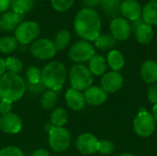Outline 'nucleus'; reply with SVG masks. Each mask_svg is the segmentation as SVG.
<instances>
[{
	"mask_svg": "<svg viewBox=\"0 0 157 156\" xmlns=\"http://www.w3.org/2000/svg\"><path fill=\"white\" fill-rule=\"evenodd\" d=\"M74 28L76 34L84 40L95 41L101 31V20L98 13L92 8H82L75 17Z\"/></svg>",
	"mask_w": 157,
	"mask_h": 156,
	"instance_id": "nucleus-1",
	"label": "nucleus"
},
{
	"mask_svg": "<svg viewBox=\"0 0 157 156\" xmlns=\"http://www.w3.org/2000/svg\"><path fill=\"white\" fill-rule=\"evenodd\" d=\"M26 90V83L17 74L6 72L0 78V100L16 102L24 96Z\"/></svg>",
	"mask_w": 157,
	"mask_h": 156,
	"instance_id": "nucleus-2",
	"label": "nucleus"
},
{
	"mask_svg": "<svg viewBox=\"0 0 157 156\" xmlns=\"http://www.w3.org/2000/svg\"><path fill=\"white\" fill-rule=\"evenodd\" d=\"M67 70L65 65L58 61L47 63L41 70V83L47 89L58 92L65 84Z\"/></svg>",
	"mask_w": 157,
	"mask_h": 156,
	"instance_id": "nucleus-3",
	"label": "nucleus"
},
{
	"mask_svg": "<svg viewBox=\"0 0 157 156\" xmlns=\"http://www.w3.org/2000/svg\"><path fill=\"white\" fill-rule=\"evenodd\" d=\"M69 80L73 89L82 92L92 86L94 77L88 67L82 63H76L70 69Z\"/></svg>",
	"mask_w": 157,
	"mask_h": 156,
	"instance_id": "nucleus-4",
	"label": "nucleus"
},
{
	"mask_svg": "<svg viewBox=\"0 0 157 156\" xmlns=\"http://www.w3.org/2000/svg\"><path fill=\"white\" fill-rule=\"evenodd\" d=\"M49 132V145L56 153L67 150L71 143V135L63 127H54L52 124L47 125Z\"/></svg>",
	"mask_w": 157,
	"mask_h": 156,
	"instance_id": "nucleus-5",
	"label": "nucleus"
},
{
	"mask_svg": "<svg viewBox=\"0 0 157 156\" xmlns=\"http://www.w3.org/2000/svg\"><path fill=\"white\" fill-rule=\"evenodd\" d=\"M40 32V25L32 20L22 21L15 29V38L22 45L32 43L37 40Z\"/></svg>",
	"mask_w": 157,
	"mask_h": 156,
	"instance_id": "nucleus-6",
	"label": "nucleus"
},
{
	"mask_svg": "<svg viewBox=\"0 0 157 156\" xmlns=\"http://www.w3.org/2000/svg\"><path fill=\"white\" fill-rule=\"evenodd\" d=\"M155 125L156 122L153 115L145 109L139 111L133 120L134 132L142 138L151 136L155 131Z\"/></svg>",
	"mask_w": 157,
	"mask_h": 156,
	"instance_id": "nucleus-7",
	"label": "nucleus"
},
{
	"mask_svg": "<svg viewBox=\"0 0 157 156\" xmlns=\"http://www.w3.org/2000/svg\"><path fill=\"white\" fill-rule=\"evenodd\" d=\"M95 54L96 51L94 45H92L90 41L84 40H79L72 45L68 52L69 58L76 63L89 62V60Z\"/></svg>",
	"mask_w": 157,
	"mask_h": 156,
	"instance_id": "nucleus-8",
	"label": "nucleus"
},
{
	"mask_svg": "<svg viewBox=\"0 0 157 156\" xmlns=\"http://www.w3.org/2000/svg\"><path fill=\"white\" fill-rule=\"evenodd\" d=\"M56 48L52 40L42 38L38 39L31 43L30 53L32 56L39 60H48L56 54Z\"/></svg>",
	"mask_w": 157,
	"mask_h": 156,
	"instance_id": "nucleus-9",
	"label": "nucleus"
},
{
	"mask_svg": "<svg viewBox=\"0 0 157 156\" xmlns=\"http://www.w3.org/2000/svg\"><path fill=\"white\" fill-rule=\"evenodd\" d=\"M110 34L117 40H126L129 39L132 29L129 21L124 17H116L111 20L110 22Z\"/></svg>",
	"mask_w": 157,
	"mask_h": 156,
	"instance_id": "nucleus-10",
	"label": "nucleus"
},
{
	"mask_svg": "<svg viewBox=\"0 0 157 156\" xmlns=\"http://www.w3.org/2000/svg\"><path fill=\"white\" fill-rule=\"evenodd\" d=\"M98 140L91 133H83L78 136L75 146L78 152L84 155H90L98 152Z\"/></svg>",
	"mask_w": 157,
	"mask_h": 156,
	"instance_id": "nucleus-11",
	"label": "nucleus"
},
{
	"mask_svg": "<svg viewBox=\"0 0 157 156\" xmlns=\"http://www.w3.org/2000/svg\"><path fill=\"white\" fill-rule=\"evenodd\" d=\"M123 85V77L119 72L111 71L103 74L101 78V88L107 94H113L119 91Z\"/></svg>",
	"mask_w": 157,
	"mask_h": 156,
	"instance_id": "nucleus-12",
	"label": "nucleus"
},
{
	"mask_svg": "<svg viewBox=\"0 0 157 156\" xmlns=\"http://www.w3.org/2000/svg\"><path fill=\"white\" fill-rule=\"evenodd\" d=\"M22 129L21 119L15 113H8L0 117V130L7 134H17Z\"/></svg>",
	"mask_w": 157,
	"mask_h": 156,
	"instance_id": "nucleus-13",
	"label": "nucleus"
},
{
	"mask_svg": "<svg viewBox=\"0 0 157 156\" xmlns=\"http://www.w3.org/2000/svg\"><path fill=\"white\" fill-rule=\"evenodd\" d=\"M143 8L136 0H124L121 5V14L125 19L133 21L142 17Z\"/></svg>",
	"mask_w": 157,
	"mask_h": 156,
	"instance_id": "nucleus-14",
	"label": "nucleus"
},
{
	"mask_svg": "<svg viewBox=\"0 0 157 156\" xmlns=\"http://www.w3.org/2000/svg\"><path fill=\"white\" fill-rule=\"evenodd\" d=\"M84 97L86 103L91 106H100L107 101V93L100 86H90L85 90Z\"/></svg>",
	"mask_w": 157,
	"mask_h": 156,
	"instance_id": "nucleus-15",
	"label": "nucleus"
},
{
	"mask_svg": "<svg viewBox=\"0 0 157 156\" xmlns=\"http://www.w3.org/2000/svg\"><path fill=\"white\" fill-rule=\"evenodd\" d=\"M24 16L15 13L13 11H6L0 17V26L1 29L7 31H12L17 29V27L22 22Z\"/></svg>",
	"mask_w": 157,
	"mask_h": 156,
	"instance_id": "nucleus-16",
	"label": "nucleus"
},
{
	"mask_svg": "<svg viewBox=\"0 0 157 156\" xmlns=\"http://www.w3.org/2000/svg\"><path fill=\"white\" fill-rule=\"evenodd\" d=\"M65 101H66L67 106L75 111L81 110L86 105L84 94L81 91H78L73 88H70L66 91Z\"/></svg>",
	"mask_w": 157,
	"mask_h": 156,
	"instance_id": "nucleus-17",
	"label": "nucleus"
},
{
	"mask_svg": "<svg viewBox=\"0 0 157 156\" xmlns=\"http://www.w3.org/2000/svg\"><path fill=\"white\" fill-rule=\"evenodd\" d=\"M141 76L143 80L149 84L154 85L157 83V62L154 60L145 61L141 67Z\"/></svg>",
	"mask_w": 157,
	"mask_h": 156,
	"instance_id": "nucleus-18",
	"label": "nucleus"
},
{
	"mask_svg": "<svg viewBox=\"0 0 157 156\" xmlns=\"http://www.w3.org/2000/svg\"><path fill=\"white\" fill-rule=\"evenodd\" d=\"M107 60L99 54H95L88 62V69L93 75L100 76L106 74Z\"/></svg>",
	"mask_w": 157,
	"mask_h": 156,
	"instance_id": "nucleus-19",
	"label": "nucleus"
},
{
	"mask_svg": "<svg viewBox=\"0 0 157 156\" xmlns=\"http://www.w3.org/2000/svg\"><path fill=\"white\" fill-rule=\"evenodd\" d=\"M121 0H101L100 6L104 14L114 19L121 15Z\"/></svg>",
	"mask_w": 157,
	"mask_h": 156,
	"instance_id": "nucleus-20",
	"label": "nucleus"
},
{
	"mask_svg": "<svg viewBox=\"0 0 157 156\" xmlns=\"http://www.w3.org/2000/svg\"><path fill=\"white\" fill-rule=\"evenodd\" d=\"M107 63L112 71L119 72L125 65V60L121 51L118 50H111L107 57Z\"/></svg>",
	"mask_w": 157,
	"mask_h": 156,
	"instance_id": "nucleus-21",
	"label": "nucleus"
},
{
	"mask_svg": "<svg viewBox=\"0 0 157 156\" xmlns=\"http://www.w3.org/2000/svg\"><path fill=\"white\" fill-rule=\"evenodd\" d=\"M142 17L148 25H157V2H149L144 6Z\"/></svg>",
	"mask_w": 157,
	"mask_h": 156,
	"instance_id": "nucleus-22",
	"label": "nucleus"
},
{
	"mask_svg": "<svg viewBox=\"0 0 157 156\" xmlns=\"http://www.w3.org/2000/svg\"><path fill=\"white\" fill-rule=\"evenodd\" d=\"M135 38L141 44H147L149 43L154 37V29L151 25L144 23L135 32Z\"/></svg>",
	"mask_w": 157,
	"mask_h": 156,
	"instance_id": "nucleus-23",
	"label": "nucleus"
},
{
	"mask_svg": "<svg viewBox=\"0 0 157 156\" xmlns=\"http://www.w3.org/2000/svg\"><path fill=\"white\" fill-rule=\"evenodd\" d=\"M95 46L101 50V51H108V50H112L116 44H117V40L111 35V34H102L99 35L96 40H95Z\"/></svg>",
	"mask_w": 157,
	"mask_h": 156,
	"instance_id": "nucleus-24",
	"label": "nucleus"
},
{
	"mask_svg": "<svg viewBox=\"0 0 157 156\" xmlns=\"http://www.w3.org/2000/svg\"><path fill=\"white\" fill-rule=\"evenodd\" d=\"M51 124L54 127H63L68 120V114L65 109L57 108L51 113Z\"/></svg>",
	"mask_w": 157,
	"mask_h": 156,
	"instance_id": "nucleus-25",
	"label": "nucleus"
},
{
	"mask_svg": "<svg viewBox=\"0 0 157 156\" xmlns=\"http://www.w3.org/2000/svg\"><path fill=\"white\" fill-rule=\"evenodd\" d=\"M34 5V0H10V7L13 12L24 15L28 13Z\"/></svg>",
	"mask_w": 157,
	"mask_h": 156,
	"instance_id": "nucleus-26",
	"label": "nucleus"
},
{
	"mask_svg": "<svg viewBox=\"0 0 157 156\" xmlns=\"http://www.w3.org/2000/svg\"><path fill=\"white\" fill-rule=\"evenodd\" d=\"M58 102L57 92L52 90H46L40 97V105L45 109H52Z\"/></svg>",
	"mask_w": 157,
	"mask_h": 156,
	"instance_id": "nucleus-27",
	"label": "nucleus"
},
{
	"mask_svg": "<svg viewBox=\"0 0 157 156\" xmlns=\"http://www.w3.org/2000/svg\"><path fill=\"white\" fill-rule=\"evenodd\" d=\"M18 42L14 36H4L0 38V52L8 54L17 48Z\"/></svg>",
	"mask_w": 157,
	"mask_h": 156,
	"instance_id": "nucleus-28",
	"label": "nucleus"
},
{
	"mask_svg": "<svg viewBox=\"0 0 157 156\" xmlns=\"http://www.w3.org/2000/svg\"><path fill=\"white\" fill-rule=\"evenodd\" d=\"M70 40H71L70 32L66 29H62L56 33L53 43L57 51H63L68 46Z\"/></svg>",
	"mask_w": 157,
	"mask_h": 156,
	"instance_id": "nucleus-29",
	"label": "nucleus"
},
{
	"mask_svg": "<svg viewBox=\"0 0 157 156\" xmlns=\"http://www.w3.org/2000/svg\"><path fill=\"white\" fill-rule=\"evenodd\" d=\"M5 63H6V69L8 73L18 74L23 69L22 62L17 57H13V56L7 57L6 59H5Z\"/></svg>",
	"mask_w": 157,
	"mask_h": 156,
	"instance_id": "nucleus-30",
	"label": "nucleus"
},
{
	"mask_svg": "<svg viewBox=\"0 0 157 156\" xmlns=\"http://www.w3.org/2000/svg\"><path fill=\"white\" fill-rule=\"evenodd\" d=\"M26 77L29 84H37L41 80V70L36 66H29L26 71Z\"/></svg>",
	"mask_w": 157,
	"mask_h": 156,
	"instance_id": "nucleus-31",
	"label": "nucleus"
},
{
	"mask_svg": "<svg viewBox=\"0 0 157 156\" xmlns=\"http://www.w3.org/2000/svg\"><path fill=\"white\" fill-rule=\"evenodd\" d=\"M75 3V0H51L52 6L57 12H64L70 9Z\"/></svg>",
	"mask_w": 157,
	"mask_h": 156,
	"instance_id": "nucleus-32",
	"label": "nucleus"
},
{
	"mask_svg": "<svg viewBox=\"0 0 157 156\" xmlns=\"http://www.w3.org/2000/svg\"><path fill=\"white\" fill-rule=\"evenodd\" d=\"M115 149V145L112 142L107 141V140H102L98 141V152L100 153L103 155H109L113 153Z\"/></svg>",
	"mask_w": 157,
	"mask_h": 156,
	"instance_id": "nucleus-33",
	"label": "nucleus"
},
{
	"mask_svg": "<svg viewBox=\"0 0 157 156\" xmlns=\"http://www.w3.org/2000/svg\"><path fill=\"white\" fill-rule=\"evenodd\" d=\"M26 87L27 90L33 96H39V95H42L46 90V87L44 86V85L40 82L37 83V84H26ZM26 90V91H27Z\"/></svg>",
	"mask_w": 157,
	"mask_h": 156,
	"instance_id": "nucleus-34",
	"label": "nucleus"
},
{
	"mask_svg": "<svg viewBox=\"0 0 157 156\" xmlns=\"http://www.w3.org/2000/svg\"><path fill=\"white\" fill-rule=\"evenodd\" d=\"M0 156H24V154L16 146H6L0 150Z\"/></svg>",
	"mask_w": 157,
	"mask_h": 156,
	"instance_id": "nucleus-35",
	"label": "nucleus"
},
{
	"mask_svg": "<svg viewBox=\"0 0 157 156\" xmlns=\"http://www.w3.org/2000/svg\"><path fill=\"white\" fill-rule=\"evenodd\" d=\"M147 97L152 104H157V84L151 85V86L148 88Z\"/></svg>",
	"mask_w": 157,
	"mask_h": 156,
	"instance_id": "nucleus-36",
	"label": "nucleus"
},
{
	"mask_svg": "<svg viewBox=\"0 0 157 156\" xmlns=\"http://www.w3.org/2000/svg\"><path fill=\"white\" fill-rule=\"evenodd\" d=\"M12 110V103L6 101V100H0V114L5 115L10 113Z\"/></svg>",
	"mask_w": 157,
	"mask_h": 156,
	"instance_id": "nucleus-37",
	"label": "nucleus"
},
{
	"mask_svg": "<svg viewBox=\"0 0 157 156\" xmlns=\"http://www.w3.org/2000/svg\"><path fill=\"white\" fill-rule=\"evenodd\" d=\"M145 22L144 21V19H143V17H140V18H138V19H135V20H133V21H132V24H130L131 25V29H132V31H133V32H135L142 25H144Z\"/></svg>",
	"mask_w": 157,
	"mask_h": 156,
	"instance_id": "nucleus-38",
	"label": "nucleus"
},
{
	"mask_svg": "<svg viewBox=\"0 0 157 156\" xmlns=\"http://www.w3.org/2000/svg\"><path fill=\"white\" fill-rule=\"evenodd\" d=\"M100 2H101V0H84V4H85L86 7L92 8V9H93V7L99 6Z\"/></svg>",
	"mask_w": 157,
	"mask_h": 156,
	"instance_id": "nucleus-39",
	"label": "nucleus"
},
{
	"mask_svg": "<svg viewBox=\"0 0 157 156\" xmlns=\"http://www.w3.org/2000/svg\"><path fill=\"white\" fill-rule=\"evenodd\" d=\"M10 7V0H0V13L7 11Z\"/></svg>",
	"mask_w": 157,
	"mask_h": 156,
	"instance_id": "nucleus-40",
	"label": "nucleus"
},
{
	"mask_svg": "<svg viewBox=\"0 0 157 156\" xmlns=\"http://www.w3.org/2000/svg\"><path fill=\"white\" fill-rule=\"evenodd\" d=\"M30 156H50V154L45 149H38V150H35L30 154Z\"/></svg>",
	"mask_w": 157,
	"mask_h": 156,
	"instance_id": "nucleus-41",
	"label": "nucleus"
},
{
	"mask_svg": "<svg viewBox=\"0 0 157 156\" xmlns=\"http://www.w3.org/2000/svg\"><path fill=\"white\" fill-rule=\"evenodd\" d=\"M6 73V63H5V59L0 58V78Z\"/></svg>",
	"mask_w": 157,
	"mask_h": 156,
	"instance_id": "nucleus-42",
	"label": "nucleus"
},
{
	"mask_svg": "<svg viewBox=\"0 0 157 156\" xmlns=\"http://www.w3.org/2000/svg\"><path fill=\"white\" fill-rule=\"evenodd\" d=\"M152 115H153L155 122L157 123V104L154 105V108H153V110H152Z\"/></svg>",
	"mask_w": 157,
	"mask_h": 156,
	"instance_id": "nucleus-43",
	"label": "nucleus"
},
{
	"mask_svg": "<svg viewBox=\"0 0 157 156\" xmlns=\"http://www.w3.org/2000/svg\"><path fill=\"white\" fill-rule=\"evenodd\" d=\"M120 156H135L133 155L132 154H129V153H125V154H121Z\"/></svg>",
	"mask_w": 157,
	"mask_h": 156,
	"instance_id": "nucleus-44",
	"label": "nucleus"
},
{
	"mask_svg": "<svg viewBox=\"0 0 157 156\" xmlns=\"http://www.w3.org/2000/svg\"><path fill=\"white\" fill-rule=\"evenodd\" d=\"M150 2H157V0H149Z\"/></svg>",
	"mask_w": 157,
	"mask_h": 156,
	"instance_id": "nucleus-45",
	"label": "nucleus"
},
{
	"mask_svg": "<svg viewBox=\"0 0 157 156\" xmlns=\"http://www.w3.org/2000/svg\"><path fill=\"white\" fill-rule=\"evenodd\" d=\"M1 29H1V26H0V31H1Z\"/></svg>",
	"mask_w": 157,
	"mask_h": 156,
	"instance_id": "nucleus-46",
	"label": "nucleus"
},
{
	"mask_svg": "<svg viewBox=\"0 0 157 156\" xmlns=\"http://www.w3.org/2000/svg\"><path fill=\"white\" fill-rule=\"evenodd\" d=\"M41 1H46V0H41Z\"/></svg>",
	"mask_w": 157,
	"mask_h": 156,
	"instance_id": "nucleus-47",
	"label": "nucleus"
}]
</instances>
